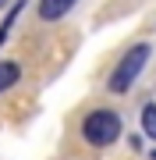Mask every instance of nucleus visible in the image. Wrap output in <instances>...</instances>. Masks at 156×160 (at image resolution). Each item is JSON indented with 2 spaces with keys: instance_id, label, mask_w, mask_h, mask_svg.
I'll return each instance as SVG.
<instances>
[{
  "instance_id": "nucleus-1",
  "label": "nucleus",
  "mask_w": 156,
  "mask_h": 160,
  "mask_svg": "<svg viewBox=\"0 0 156 160\" xmlns=\"http://www.w3.org/2000/svg\"><path fill=\"white\" fill-rule=\"evenodd\" d=\"M149 53H153V46L149 43H135L128 53H121V61H117V68H114V75H110V92H128L135 86V78L142 75V68L149 64Z\"/></svg>"
},
{
  "instance_id": "nucleus-2",
  "label": "nucleus",
  "mask_w": 156,
  "mask_h": 160,
  "mask_svg": "<svg viewBox=\"0 0 156 160\" xmlns=\"http://www.w3.org/2000/svg\"><path fill=\"white\" fill-rule=\"evenodd\" d=\"M121 118L114 114V110H92V114H85V121H82V139H85L89 146H110L121 139Z\"/></svg>"
},
{
  "instance_id": "nucleus-3",
  "label": "nucleus",
  "mask_w": 156,
  "mask_h": 160,
  "mask_svg": "<svg viewBox=\"0 0 156 160\" xmlns=\"http://www.w3.org/2000/svg\"><path fill=\"white\" fill-rule=\"evenodd\" d=\"M75 4L78 0H39V18L43 22H57V18H64Z\"/></svg>"
},
{
  "instance_id": "nucleus-4",
  "label": "nucleus",
  "mask_w": 156,
  "mask_h": 160,
  "mask_svg": "<svg viewBox=\"0 0 156 160\" xmlns=\"http://www.w3.org/2000/svg\"><path fill=\"white\" fill-rule=\"evenodd\" d=\"M18 78H21V68H18L14 61H4V64H0V92H7Z\"/></svg>"
},
{
  "instance_id": "nucleus-5",
  "label": "nucleus",
  "mask_w": 156,
  "mask_h": 160,
  "mask_svg": "<svg viewBox=\"0 0 156 160\" xmlns=\"http://www.w3.org/2000/svg\"><path fill=\"white\" fill-rule=\"evenodd\" d=\"M142 132L149 139H156V103H145L142 107Z\"/></svg>"
},
{
  "instance_id": "nucleus-6",
  "label": "nucleus",
  "mask_w": 156,
  "mask_h": 160,
  "mask_svg": "<svg viewBox=\"0 0 156 160\" xmlns=\"http://www.w3.org/2000/svg\"><path fill=\"white\" fill-rule=\"evenodd\" d=\"M18 11H21V4H14V7H11V14H7V22L0 25V43L7 39V32H11V25H14V18H18Z\"/></svg>"
},
{
  "instance_id": "nucleus-7",
  "label": "nucleus",
  "mask_w": 156,
  "mask_h": 160,
  "mask_svg": "<svg viewBox=\"0 0 156 160\" xmlns=\"http://www.w3.org/2000/svg\"><path fill=\"white\" fill-rule=\"evenodd\" d=\"M0 7H7V0H0Z\"/></svg>"
},
{
  "instance_id": "nucleus-8",
  "label": "nucleus",
  "mask_w": 156,
  "mask_h": 160,
  "mask_svg": "<svg viewBox=\"0 0 156 160\" xmlns=\"http://www.w3.org/2000/svg\"><path fill=\"white\" fill-rule=\"evenodd\" d=\"M153 160H156V153H153Z\"/></svg>"
}]
</instances>
